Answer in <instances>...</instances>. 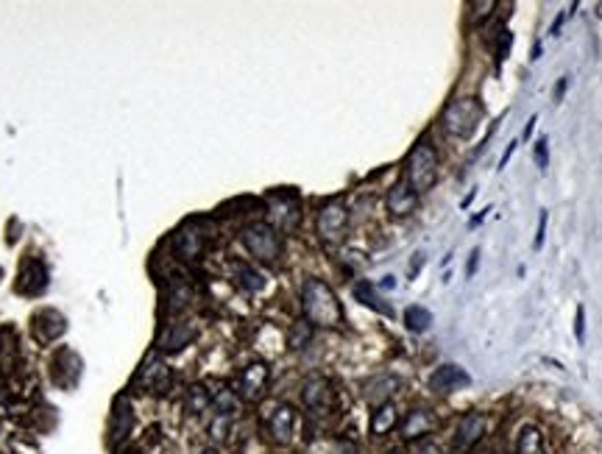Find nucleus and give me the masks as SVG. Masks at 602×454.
<instances>
[{"label":"nucleus","instance_id":"nucleus-17","mask_svg":"<svg viewBox=\"0 0 602 454\" xmlns=\"http://www.w3.org/2000/svg\"><path fill=\"white\" fill-rule=\"evenodd\" d=\"M192 340H195V326H190V324H168L165 332L159 335L157 346L162 351H181Z\"/></svg>","mask_w":602,"mask_h":454},{"label":"nucleus","instance_id":"nucleus-22","mask_svg":"<svg viewBox=\"0 0 602 454\" xmlns=\"http://www.w3.org/2000/svg\"><path fill=\"white\" fill-rule=\"evenodd\" d=\"M131 429V407H126V402L120 399L114 404V415H112V443H117L120 437H126Z\"/></svg>","mask_w":602,"mask_h":454},{"label":"nucleus","instance_id":"nucleus-44","mask_svg":"<svg viewBox=\"0 0 602 454\" xmlns=\"http://www.w3.org/2000/svg\"><path fill=\"white\" fill-rule=\"evenodd\" d=\"M390 454H396V451H390Z\"/></svg>","mask_w":602,"mask_h":454},{"label":"nucleus","instance_id":"nucleus-14","mask_svg":"<svg viewBox=\"0 0 602 454\" xmlns=\"http://www.w3.org/2000/svg\"><path fill=\"white\" fill-rule=\"evenodd\" d=\"M137 382H140L146 391L165 393V391L170 388V371H168V365H165L159 357H148V359H146V365L140 368Z\"/></svg>","mask_w":602,"mask_h":454},{"label":"nucleus","instance_id":"nucleus-25","mask_svg":"<svg viewBox=\"0 0 602 454\" xmlns=\"http://www.w3.org/2000/svg\"><path fill=\"white\" fill-rule=\"evenodd\" d=\"M237 279H240V287H243L245 293H259V290L265 287L262 273H257V270L248 268V265H240V268H237Z\"/></svg>","mask_w":602,"mask_h":454},{"label":"nucleus","instance_id":"nucleus-9","mask_svg":"<svg viewBox=\"0 0 602 454\" xmlns=\"http://www.w3.org/2000/svg\"><path fill=\"white\" fill-rule=\"evenodd\" d=\"M435 429H438V415L430 407L410 410L405 418H401V424H399V435H401V440H408V443L421 440V437L432 435Z\"/></svg>","mask_w":602,"mask_h":454},{"label":"nucleus","instance_id":"nucleus-18","mask_svg":"<svg viewBox=\"0 0 602 454\" xmlns=\"http://www.w3.org/2000/svg\"><path fill=\"white\" fill-rule=\"evenodd\" d=\"M204 240H207V235L201 229L184 226V229L176 232V251L181 254V259H198L201 251H204Z\"/></svg>","mask_w":602,"mask_h":454},{"label":"nucleus","instance_id":"nucleus-3","mask_svg":"<svg viewBox=\"0 0 602 454\" xmlns=\"http://www.w3.org/2000/svg\"><path fill=\"white\" fill-rule=\"evenodd\" d=\"M405 181L410 184L416 195L430 193L438 181V150L427 137H421L410 148L408 162H405Z\"/></svg>","mask_w":602,"mask_h":454},{"label":"nucleus","instance_id":"nucleus-41","mask_svg":"<svg viewBox=\"0 0 602 454\" xmlns=\"http://www.w3.org/2000/svg\"><path fill=\"white\" fill-rule=\"evenodd\" d=\"M474 195H477V190H472V193H468V195H465V198H463V201H460V206H463V209H465V206H468V204H472V201H474Z\"/></svg>","mask_w":602,"mask_h":454},{"label":"nucleus","instance_id":"nucleus-2","mask_svg":"<svg viewBox=\"0 0 602 454\" xmlns=\"http://www.w3.org/2000/svg\"><path fill=\"white\" fill-rule=\"evenodd\" d=\"M485 117V106L474 95L454 98L441 112V128L454 139H472Z\"/></svg>","mask_w":602,"mask_h":454},{"label":"nucleus","instance_id":"nucleus-20","mask_svg":"<svg viewBox=\"0 0 602 454\" xmlns=\"http://www.w3.org/2000/svg\"><path fill=\"white\" fill-rule=\"evenodd\" d=\"M210 404H212V393L207 391V385H192L184 396V407L190 415H201L204 410H210Z\"/></svg>","mask_w":602,"mask_h":454},{"label":"nucleus","instance_id":"nucleus-29","mask_svg":"<svg viewBox=\"0 0 602 454\" xmlns=\"http://www.w3.org/2000/svg\"><path fill=\"white\" fill-rule=\"evenodd\" d=\"M310 332H312V326L307 321H299L293 326V332H290V348H304L307 340H310Z\"/></svg>","mask_w":602,"mask_h":454},{"label":"nucleus","instance_id":"nucleus-43","mask_svg":"<svg viewBox=\"0 0 602 454\" xmlns=\"http://www.w3.org/2000/svg\"><path fill=\"white\" fill-rule=\"evenodd\" d=\"M198 454H218V448H204V451H198Z\"/></svg>","mask_w":602,"mask_h":454},{"label":"nucleus","instance_id":"nucleus-33","mask_svg":"<svg viewBox=\"0 0 602 454\" xmlns=\"http://www.w3.org/2000/svg\"><path fill=\"white\" fill-rule=\"evenodd\" d=\"M477 268H480V248H474L472 257H468V262H465V276L472 279V276L477 273Z\"/></svg>","mask_w":602,"mask_h":454},{"label":"nucleus","instance_id":"nucleus-7","mask_svg":"<svg viewBox=\"0 0 602 454\" xmlns=\"http://www.w3.org/2000/svg\"><path fill=\"white\" fill-rule=\"evenodd\" d=\"M268 382H271V371H268V365L265 362H248L240 371L237 393L245 402H259L265 396V391H268Z\"/></svg>","mask_w":602,"mask_h":454},{"label":"nucleus","instance_id":"nucleus-12","mask_svg":"<svg viewBox=\"0 0 602 454\" xmlns=\"http://www.w3.org/2000/svg\"><path fill=\"white\" fill-rule=\"evenodd\" d=\"M299 426V413L290 404H277L268 415V432L277 443H290Z\"/></svg>","mask_w":602,"mask_h":454},{"label":"nucleus","instance_id":"nucleus-35","mask_svg":"<svg viewBox=\"0 0 602 454\" xmlns=\"http://www.w3.org/2000/svg\"><path fill=\"white\" fill-rule=\"evenodd\" d=\"M516 148H519V139H510V142H508V148H505V154H502V159H499V170L508 165V159L513 157V150H516Z\"/></svg>","mask_w":602,"mask_h":454},{"label":"nucleus","instance_id":"nucleus-10","mask_svg":"<svg viewBox=\"0 0 602 454\" xmlns=\"http://www.w3.org/2000/svg\"><path fill=\"white\" fill-rule=\"evenodd\" d=\"M468 385H472V376H468L460 365H452V362L438 365L430 373V388L435 393H454V391H463Z\"/></svg>","mask_w":602,"mask_h":454},{"label":"nucleus","instance_id":"nucleus-1","mask_svg":"<svg viewBox=\"0 0 602 454\" xmlns=\"http://www.w3.org/2000/svg\"><path fill=\"white\" fill-rule=\"evenodd\" d=\"M301 310L310 326H338L343 321V307L334 290L323 279H307L301 284Z\"/></svg>","mask_w":602,"mask_h":454},{"label":"nucleus","instance_id":"nucleus-40","mask_svg":"<svg viewBox=\"0 0 602 454\" xmlns=\"http://www.w3.org/2000/svg\"><path fill=\"white\" fill-rule=\"evenodd\" d=\"M488 212H491V206H488V209H483V212H480V215H477V217H474L472 223H468V226H480V223L485 220V215H488Z\"/></svg>","mask_w":602,"mask_h":454},{"label":"nucleus","instance_id":"nucleus-36","mask_svg":"<svg viewBox=\"0 0 602 454\" xmlns=\"http://www.w3.org/2000/svg\"><path fill=\"white\" fill-rule=\"evenodd\" d=\"M566 17H569V12H561V14L552 20V26H550V37H558V31H561V26L566 23Z\"/></svg>","mask_w":602,"mask_h":454},{"label":"nucleus","instance_id":"nucleus-5","mask_svg":"<svg viewBox=\"0 0 602 454\" xmlns=\"http://www.w3.org/2000/svg\"><path fill=\"white\" fill-rule=\"evenodd\" d=\"M488 426H491V418L480 410L474 413H463L454 432H452V443H449V454H472L483 437L488 435Z\"/></svg>","mask_w":602,"mask_h":454},{"label":"nucleus","instance_id":"nucleus-37","mask_svg":"<svg viewBox=\"0 0 602 454\" xmlns=\"http://www.w3.org/2000/svg\"><path fill=\"white\" fill-rule=\"evenodd\" d=\"M421 262H424V251H416V254H413V262H410V276H416V273H419Z\"/></svg>","mask_w":602,"mask_h":454},{"label":"nucleus","instance_id":"nucleus-4","mask_svg":"<svg viewBox=\"0 0 602 454\" xmlns=\"http://www.w3.org/2000/svg\"><path fill=\"white\" fill-rule=\"evenodd\" d=\"M243 246L259 262H277L282 257V248H285L282 235L274 229L271 223H262V220L248 223L243 229Z\"/></svg>","mask_w":602,"mask_h":454},{"label":"nucleus","instance_id":"nucleus-16","mask_svg":"<svg viewBox=\"0 0 602 454\" xmlns=\"http://www.w3.org/2000/svg\"><path fill=\"white\" fill-rule=\"evenodd\" d=\"M516 454H550L544 429L535 424H524L516 435Z\"/></svg>","mask_w":602,"mask_h":454},{"label":"nucleus","instance_id":"nucleus-24","mask_svg":"<svg viewBox=\"0 0 602 454\" xmlns=\"http://www.w3.org/2000/svg\"><path fill=\"white\" fill-rule=\"evenodd\" d=\"M496 6V0H474V3H468V20H472V26H480L488 17H494Z\"/></svg>","mask_w":602,"mask_h":454},{"label":"nucleus","instance_id":"nucleus-15","mask_svg":"<svg viewBox=\"0 0 602 454\" xmlns=\"http://www.w3.org/2000/svg\"><path fill=\"white\" fill-rule=\"evenodd\" d=\"M399 385H401L399 376H393V373H379V376H374L371 382H365L363 396H365L374 407H379V404H388V402H390V396L399 391Z\"/></svg>","mask_w":602,"mask_h":454},{"label":"nucleus","instance_id":"nucleus-31","mask_svg":"<svg viewBox=\"0 0 602 454\" xmlns=\"http://www.w3.org/2000/svg\"><path fill=\"white\" fill-rule=\"evenodd\" d=\"M574 337H577V343L585 340V310H583V304H577V310H574Z\"/></svg>","mask_w":602,"mask_h":454},{"label":"nucleus","instance_id":"nucleus-42","mask_svg":"<svg viewBox=\"0 0 602 454\" xmlns=\"http://www.w3.org/2000/svg\"><path fill=\"white\" fill-rule=\"evenodd\" d=\"M530 59H532V61H535V59H541V42H535V45H532V56H530Z\"/></svg>","mask_w":602,"mask_h":454},{"label":"nucleus","instance_id":"nucleus-11","mask_svg":"<svg viewBox=\"0 0 602 454\" xmlns=\"http://www.w3.org/2000/svg\"><path fill=\"white\" fill-rule=\"evenodd\" d=\"M301 402L310 413H318L323 415L329 407H332V382L326 376H310L301 388Z\"/></svg>","mask_w":602,"mask_h":454},{"label":"nucleus","instance_id":"nucleus-13","mask_svg":"<svg viewBox=\"0 0 602 454\" xmlns=\"http://www.w3.org/2000/svg\"><path fill=\"white\" fill-rule=\"evenodd\" d=\"M385 204H388V212H390L393 217H408V215L416 212V206H419V195L410 190L408 181H396V184L388 190Z\"/></svg>","mask_w":602,"mask_h":454},{"label":"nucleus","instance_id":"nucleus-26","mask_svg":"<svg viewBox=\"0 0 602 454\" xmlns=\"http://www.w3.org/2000/svg\"><path fill=\"white\" fill-rule=\"evenodd\" d=\"M212 404H215V410H218V415L221 418H232L234 413H237V396H234V391H221L218 396H212Z\"/></svg>","mask_w":602,"mask_h":454},{"label":"nucleus","instance_id":"nucleus-19","mask_svg":"<svg viewBox=\"0 0 602 454\" xmlns=\"http://www.w3.org/2000/svg\"><path fill=\"white\" fill-rule=\"evenodd\" d=\"M396 424H399V413L390 402L374 407V413H371V435L374 437H385L390 429H396Z\"/></svg>","mask_w":602,"mask_h":454},{"label":"nucleus","instance_id":"nucleus-34","mask_svg":"<svg viewBox=\"0 0 602 454\" xmlns=\"http://www.w3.org/2000/svg\"><path fill=\"white\" fill-rule=\"evenodd\" d=\"M566 87H569V79H566V75H563V79H561V81L555 84V90H552V98H555L558 103L563 101V95H566Z\"/></svg>","mask_w":602,"mask_h":454},{"label":"nucleus","instance_id":"nucleus-30","mask_svg":"<svg viewBox=\"0 0 602 454\" xmlns=\"http://www.w3.org/2000/svg\"><path fill=\"white\" fill-rule=\"evenodd\" d=\"M547 223H550V212L541 209V215H539V229H535V240H532V248H535V251H541V248H544V240H547Z\"/></svg>","mask_w":602,"mask_h":454},{"label":"nucleus","instance_id":"nucleus-27","mask_svg":"<svg viewBox=\"0 0 602 454\" xmlns=\"http://www.w3.org/2000/svg\"><path fill=\"white\" fill-rule=\"evenodd\" d=\"M510 45H513V34H510L508 28H502V31L496 34V39H494V50H496V64H502V61L508 59V53H510Z\"/></svg>","mask_w":602,"mask_h":454},{"label":"nucleus","instance_id":"nucleus-8","mask_svg":"<svg viewBox=\"0 0 602 454\" xmlns=\"http://www.w3.org/2000/svg\"><path fill=\"white\" fill-rule=\"evenodd\" d=\"M268 209H271V226H274L277 232H293V229H299V223H301V206H299L296 195L279 193V195L271 198Z\"/></svg>","mask_w":602,"mask_h":454},{"label":"nucleus","instance_id":"nucleus-32","mask_svg":"<svg viewBox=\"0 0 602 454\" xmlns=\"http://www.w3.org/2000/svg\"><path fill=\"white\" fill-rule=\"evenodd\" d=\"M326 454H357V446L349 440H332Z\"/></svg>","mask_w":602,"mask_h":454},{"label":"nucleus","instance_id":"nucleus-23","mask_svg":"<svg viewBox=\"0 0 602 454\" xmlns=\"http://www.w3.org/2000/svg\"><path fill=\"white\" fill-rule=\"evenodd\" d=\"M354 298H357V301H363L365 307L377 310V313H385V315H390V307H388V304H382V301H379V295H377V290H374V284H368V282H360V284H354Z\"/></svg>","mask_w":602,"mask_h":454},{"label":"nucleus","instance_id":"nucleus-39","mask_svg":"<svg viewBox=\"0 0 602 454\" xmlns=\"http://www.w3.org/2000/svg\"><path fill=\"white\" fill-rule=\"evenodd\" d=\"M413 454H441V448H438V446H432V443H427V446H421V448H416Z\"/></svg>","mask_w":602,"mask_h":454},{"label":"nucleus","instance_id":"nucleus-38","mask_svg":"<svg viewBox=\"0 0 602 454\" xmlns=\"http://www.w3.org/2000/svg\"><path fill=\"white\" fill-rule=\"evenodd\" d=\"M535 123H539V117H535V115H532V117L527 120V126H524V134H521V139H530V134H532V128H535Z\"/></svg>","mask_w":602,"mask_h":454},{"label":"nucleus","instance_id":"nucleus-28","mask_svg":"<svg viewBox=\"0 0 602 454\" xmlns=\"http://www.w3.org/2000/svg\"><path fill=\"white\" fill-rule=\"evenodd\" d=\"M532 157H535V165H539V170H547V165H550V139H547V137L535 139Z\"/></svg>","mask_w":602,"mask_h":454},{"label":"nucleus","instance_id":"nucleus-6","mask_svg":"<svg viewBox=\"0 0 602 454\" xmlns=\"http://www.w3.org/2000/svg\"><path fill=\"white\" fill-rule=\"evenodd\" d=\"M346 226H349V212H346L343 201H326L318 209L315 229H318V237L323 243H341L346 235Z\"/></svg>","mask_w":602,"mask_h":454},{"label":"nucleus","instance_id":"nucleus-21","mask_svg":"<svg viewBox=\"0 0 602 454\" xmlns=\"http://www.w3.org/2000/svg\"><path fill=\"white\" fill-rule=\"evenodd\" d=\"M430 324H432V313H430L427 307L413 304V307L405 310V326H408L410 332H416V335H419V332H427Z\"/></svg>","mask_w":602,"mask_h":454}]
</instances>
